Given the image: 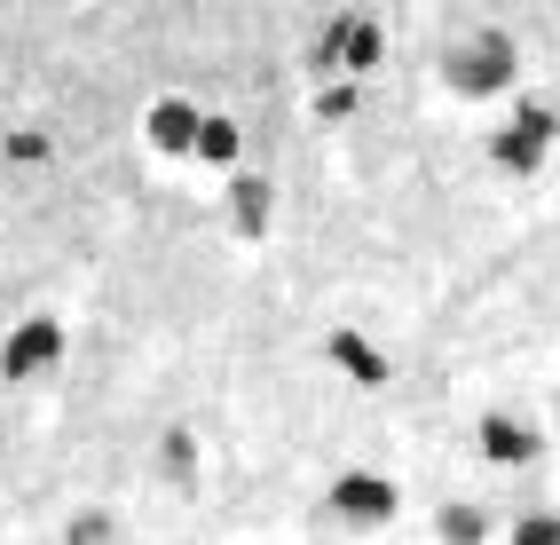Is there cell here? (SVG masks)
Here are the masks:
<instances>
[{
    "label": "cell",
    "mask_w": 560,
    "mask_h": 545,
    "mask_svg": "<svg viewBox=\"0 0 560 545\" xmlns=\"http://www.w3.org/2000/svg\"><path fill=\"white\" fill-rule=\"evenodd\" d=\"M324 356L340 363V372H348L355 387H387V380H395V363H387L380 348H371L363 333H348V324H340V333H324Z\"/></svg>",
    "instance_id": "cell-6"
},
{
    "label": "cell",
    "mask_w": 560,
    "mask_h": 545,
    "mask_svg": "<svg viewBox=\"0 0 560 545\" xmlns=\"http://www.w3.org/2000/svg\"><path fill=\"white\" fill-rule=\"evenodd\" d=\"M380 56H387V32H380V16H348V80H363V71H380Z\"/></svg>",
    "instance_id": "cell-9"
},
{
    "label": "cell",
    "mask_w": 560,
    "mask_h": 545,
    "mask_svg": "<svg viewBox=\"0 0 560 545\" xmlns=\"http://www.w3.org/2000/svg\"><path fill=\"white\" fill-rule=\"evenodd\" d=\"M269 213H277L269 174H230V222H237V237H260V230H269Z\"/></svg>",
    "instance_id": "cell-7"
},
{
    "label": "cell",
    "mask_w": 560,
    "mask_h": 545,
    "mask_svg": "<svg viewBox=\"0 0 560 545\" xmlns=\"http://www.w3.org/2000/svg\"><path fill=\"white\" fill-rule=\"evenodd\" d=\"M481 459H498V466L537 459V427H529V419H505V411H490V419H481Z\"/></svg>",
    "instance_id": "cell-8"
},
{
    "label": "cell",
    "mask_w": 560,
    "mask_h": 545,
    "mask_svg": "<svg viewBox=\"0 0 560 545\" xmlns=\"http://www.w3.org/2000/svg\"><path fill=\"white\" fill-rule=\"evenodd\" d=\"M324 506L340 522H395V506H402V490H395V475H331V490H324Z\"/></svg>",
    "instance_id": "cell-3"
},
{
    "label": "cell",
    "mask_w": 560,
    "mask_h": 545,
    "mask_svg": "<svg viewBox=\"0 0 560 545\" xmlns=\"http://www.w3.org/2000/svg\"><path fill=\"white\" fill-rule=\"evenodd\" d=\"M9 159H16V166H40V159H48V135H40V127H16V135H9Z\"/></svg>",
    "instance_id": "cell-15"
},
{
    "label": "cell",
    "mask_w": 560,
    "mask_h": 545,
    "mask_svg": "<svg viewBox=\"0 0 560 545\" xmlns=\"http://www.w3.org/2000/svg\"><path fill=\"white\" fill-rule=\"evenodd\" d=\"M110 537H119V522H110V514H80V522L63 530V545H110Z\"/></svg>",
    "instance_id": "cell-12"
},
{
    "label": "cell",
    "mask_w": 560,
    "mask_h": 545,
    "mask_svg": "<svg viewBox=\"0 0 560 545\" xmlns=\"http://www.w3.org/2000/svg\"><path fill=\"white\" fill-rule=\"evenodd\" d=\"M237 151H245V127H237V119H221V112H206L198 159H206V166H237Z\"/></svg>",
    "instance_id": "cell-10"
},
{
    "label": "cell",
    "mask_w": 560,
    "mask_h": 545,
    "mask_svg": "<svg viewBox=\"0 0 560 545\" xmlns=\"http://www.w3.org/2000/svg\"><path fill=\"white\" fill-rule=\"evenodd\" d=\"M48 363H63V324L56 316H24L9 340H0V380H40Z\"/></svg>",
    "instance_id": "cell-2"
},
{
    "label": "cell",
    "mask_w": 560,
    "mask_h": 545,
    "mask_svg": "<svg viewBox=\"0 0 560 545\" xmlns=\"http://www.w3.org/2000/svg\"><path fill=\"white\" fill-rule=\"evenodd\" d=\"M348 112H355V88H348V80L316 88V119H348Z\"/></svg>",
    "instance_id": "cell-14"
},
{
    "label": "cell",
    "mask_w": 560,
    "mask_h": 545,
    "mask_svg": "<svg viewBox=\"0 0 560 545\" xmlns=\"http://www.w3.org/2000/svg\"><path fill=\"white\" fill-rule=\"evenodd\" d=\"M552 127H560V112H552V103H521V112H513V127L498 135V159H505L513 174H529V166L545 159Z\"/></svg>",
    "instance_id": "cell-4"
},
{
    "label": "cell",
    "mask_w": 560,
    "mask_h": 545,
    "mask_svg": "<svg viewBox=\"0 0 560 545\" xmlns=\"http://www.w3.org/2000/svg\"><path fill=\"white\" fill-rule=\"evenodd\" d=\"M142 135H151L159 151H190V159H198V135H206V112H198L190 95H159L151 112H142Z\"/></svg>",
    "instance_id": "cell-5"
},
{
    "label": "cell",
    "mask_w": 560,
    "mask_h": 545,
    "mask_svg": "<svg viewBox=\"0 0 560 545\" xmlns=\"http://www.w3.org/2000/svg\"><path fill=\"white\" fill-rule=\"evenodd\" d=\"M513 545H560V514H521L513 522Z\"/></svg>",
    "instance_id": "cell-13"
},
{
    "label": "cell",
    "mask_w": 560,
    "mask_h": 545,
    "mask_svg": "<svg viewBox=\"0 0 560 545\" xmlns=\"http://www.w3.org/2000/svg\"><path fill=\"white\" fill-rule=\"evenodd\" d=\"M513 32H498V24H481V32H466V40L442 56V80H451L458 95H498V88H513Z\"/></svg>",
    "instance_id": "cell-1"
},
{
    "label": "cell",
    "mask_w": 560,
    "mask_h": 545,
    "mask_svg": "<svg viewBox=\"0 0 560 545\" xmlns=\"http://www.w3.org/2000/svg\"><path fill=\"white\" fill-rule=\"evenodd\" d=\"M434 530H442V545H481V537H490V522H481L474 506H442Z\"/></svg>",
    "instance_id": "cell-11"
}]
</instances>
